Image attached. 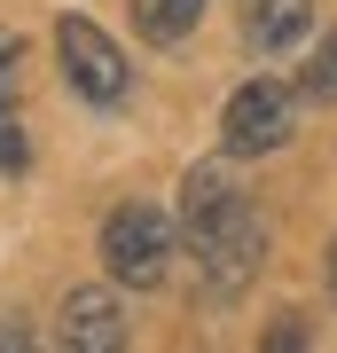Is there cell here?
<instances>
[{
  "mask_svg": "<svg viewBox=\"0 0 337 353\" xmlns=\"http://www.w3.org/2000/svg\"><path fill=\"white\" fill-rule=\"evenodd\" d=\"M102 267L125 283V290H157L165 267H173V220L157 204H118L102 220Z\"/></svg>",
  "mask_w": 337,
  "mask_h": 353,
  "instance_id": "obj_1",
  "label": "cell"
},
{
  "mask_svg": "<svg viewBox=\"0 0 337 353\" xmlns=\"http://www.w3.org/2000/svg\"><path fill=\"white\" fill-rule=\"evenodd\" d=\"M188 252H196V267H204V299H236V290L259 275L267 220L251 212V196H236L212 228H204V236H188Z\"/></svg>",
  "mask_w": 337,
  "mask_h": 353,
  "instance_id": "obj_2",
  "label": "cell"
},
{
  "mask_svg": "<svg viewBox=\"0 0 337 353\" xmlns=\"http://www.w3.org/2000/svg\"><path fill=\"white\" fill-rule=\"evenodd\" d=\"M290 118H298V94L283 79H243L220 110V141H227V157H267L290 141Z\"/></svg>",
  "mask_w": 337,
  "mask_h": 353,
  "instance_id": "obj_3",
  "label": "cell"
},
{
  "mask_svg": "<svg viewBox=\"0 0 337 353\" xmlns=\"http://www.w3.org/2000/svg\"><path fill=\"white\" fill-rule=\"evenodd\" d=\"M55 55H63V79H71V94L87 102H118L134 87V63L118 55V39L94 24V16H63L55 24Z\"/></svg>",
  "mask_w": 337,
  "mask_h": 353,
  "instance_id": "obj_4",
  "label": "cell"
},
{
  "mask_svg": "<svg viewBox=\"0 0 337 353\" xmlns=\"http://www.w3.org/2000/svg\"><path fill=\"white\" fill-rule=\"evenodd\" d=\"M55 353H125V306L110 290H71L55 314Z\"/></svg>",
  "mask_w": 337,
  "mask_h": 353,
  "instance_id": "obj_5",
  "label": "cell"
},
{
  "mask_svg": "<svg viewBox=\"0 0 337 353\" xmlns=\"http://www.w3.org/2000/svg\"><path fill=\"white\" fill-rule=\"evenodd\" d=\"M314 24V0H243V39L259 55H283V48H298Z\"/></svg>",
  "mask_w": 337,
  "mask_h": 353,
  "instance_id": "obj_6",
  "label": "cell"
},
{
  "mask_svg": "<svg viewBox=\"0 0 337 353\" xmlns=\"http://www.w3.org/2000/svg\"><path fill=\"white\" fill-rule=\"evenodd\" d=\"M236 196H243V189L220 173V165H196V173L181 181V236H204V228H212Z\"/></svg>",
  "mask_w": 337,
  "mask_h": 353,
  "instance_id": "obj_7",
  "label": "cell"
},
{
  "mask_svg": "<svg viewBox=\"0 0 337 353\" xmlns=\"http://www.w3.org/2000/svg\"><path fill=\"white\" fill-rule=\"evenodd\" d=\"M196 16H204V0H134V32L150 39V48L188 39V32H196Z\"/></svg>",
  "mask_w": 337,
  "mask_h": 353,
  "instance_id": "obj_8",
  "label": "cell"
},
{
  "mask_svg": "<svg viewBox=\"0 0 337 353\" xmlns=\"http://www.w3.org/2000/svg\"><path fill=\"white\" fill-rule=\"evenodd\" d=\"M298 94H306V102H329V94H337V32L314 48V63H306V79H298Z\"/></svg>",
  "mask_w": 337,
  "mask_h": 353,
  "instance_id": "obj_9",
  "label": "cell"
},
{
  "mask_svg": "<svg viewBox=\"0 0 337 353\" xmlns=\"http://www.w3.org/2000/svg\"><path fill=\"white\" fill-rule=\"evenodd\" d=\"M24 165H32V141L16 126V102L0 94V173H24Z\"/></svg>",
  "mask_w": 337,
  "mask_h": 353,
  "instance_id": "obj_10",
  "label": "cell"
},
{
  "mask_svg": "<svg viewBox=\"0 0 337 353\" xmlns=\"http://www.w3.org/2000/svg\"><path fill=\"white\" fill-rule=\"evenodd\" d=\"M259 353H314L306 314H275V322H267V338H259Z\"/></svg>",
  "mask_w": 337,
  "mask_h": 353,
  "instance_id": "obj_11",
  "label": "cell"
},
{
  "mask_svg": "<svg viewBox=\"0 0 337 353\" xmlns=\"http://www.w3.org/2000/svg\"><path fill=\"white\" fill-rule=\"evenodd\" d=\"M0 353H39V338H32L24 322H0Z\"/></svg>",
  "mask_w": 337,
  "mask_h": 353,
  "instance_id": "obj_12",
  "label": "cell"
},
{
  "mask_svg": "<svg viewBox=\"0 0 337 353\" xmlns=\"http://www.w3.org/2000/svg\"><path fill=\"white\" fill-rule=\"evenodd\" d=\"M329 299H337V236H329Z\"/></svg>",
  "mask_w": 337,
  "mask_h": 353,
  "instance_id": "obj_13",
  "label": "cell"
}]
</instances>
